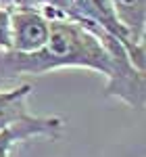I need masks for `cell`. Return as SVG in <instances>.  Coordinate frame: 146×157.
I'll return each instance as SVG.
<instances>
[{
  "mask_svg": "<svg viewBox=\"0 0 146 157\" xmlns=\"http://www.w3.org/2000/svg\"><path fill=\"white\" fill-rule=\"evenodd\" d=\"M21 0H0V9H6V11H13L19 6Z\"/></svg>",
  "mask_w": 146,
  "mask_h": 157,
  "instance_id": "52a82bcc",
  "label": "cell"
},
{
  "mask_svg": "<svg viewBox=\"0 0 146 157\" xmlns=\"http://www.w3.org/2000/svg\"><path fill=\"white\" fill-rule=\"evenodd\" d=\"M9 29L11 52L31 55L48 42L50 21L36 9H15L9 11Z\"/></svg>",
  "mask_w": 146,
  "mask_h": 157,
  "instance_id": "7a4b0ae2",
  "label": "cell"
},
{
  "mask_svg": "<svg viewBox=\"0 0 146 157\" xmlns=\"http://www.w3.org/2000/svg\"><path fill=\"white\" fill-rule=\"evenodd\" d=\"M67 128V121L59 115H31L25 113L0 130V157H11L15 145L38 136L59 138Z\"/></svg>",
  "mask_w": 146,
  "mask_h": 157,
  "instance_id": "3957f363",
  "label": "cell"
},
{
  "mask_svg": "<svg viewBox=\"0 0 146 157\" xmlns=\"http://www.w3.org/2000/svg\"><path fill=\"white\" fill-rule=\"evenodd\" d=\"M34 92L31 84H19L11 90H0V120H15L27 113V97Z\"/></svg>",
  "mask_w": 146,
  "mask_h": 157,
  "instance_id": "5b68a950",
  "label": "cell"
},
{
  "mask_svg": "<svg viewBox=\"0 0 146 157\" xmlns=\"http://www.w3.org/2000/svg\"><path fill=\"white\" fill-rule=\"evenodd\" d=\"M23 115H25V113H23ZM19 117H21V115H19ZM15 120H17V117H15ZM15 120H9V117H4V120H0V130H2L4 126H9L11 121H15Z\"/></svg>",
  "mask_w": 146,
  "mask_h": 157,
  "instance_id": "ba28073f",
  "label": "cell"
},
{
  "mask_svg": "<svg viewBox=\"0 0 146 157\" xmlns=\"http://www.w3.org/2000/svg\"><path fill=\"white\" fill-rule=\"evenodd\" d=\"M109 2L130 44L138 50H144L146 0H109Z\"/></svg>",
  "mask_w": 146,
  "mask_h": 157,
  "instance_id": "277c9868",
  "label": "cell"
},
{
  "mask_svg": "<svg viewBox=\"0 0 146 157\" xmlns=\"http://www.w3.org/2000/svg\"><path fill=\"white\" fill-rule=\"evenodd\" d=\"M63 67H79L107 78V94L119 97L132 109L144 103V71L136 69L127 50L100 25L82 27L69 19L50 21L48 42L31 55L4 52L2 71L6 78L29 73L44 75Z\"/></svg>",
  "mask_w": 146,
  "mask_h": 157,
  "instance_id": "6da1fadb",
  "label": "cell"
},
{
  "mask_svg": "<svg viewBox=\"0 0 146 157\" xmlns=\"http://www.w3.org/2000/svg\"><path fill=\"white\" fill-rule=\"evenodd\" d=\"M0 52H11V29L6 9H0Z\"/></svg>",
  "mask_w": 146,
  "mask_h": 157,
  "instance_id": "8992f818",
  "label": "cell"
}]
</instances>
